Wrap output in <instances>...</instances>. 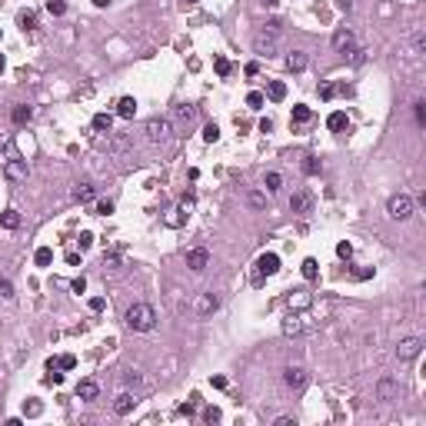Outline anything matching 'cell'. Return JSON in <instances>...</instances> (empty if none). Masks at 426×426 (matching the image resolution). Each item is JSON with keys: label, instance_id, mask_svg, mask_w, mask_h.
Here are the masks:
<instances>
[{"label": "cell", "instance_id": "cell-1", "mask_svg": "<svg viewBox=\"0 0 426 426\" xmlns=\"http://www.w3.org/2000/svg\"><path fill=\"white\" fill-rule=\"evenodd\" d=\"M123 323L130 326L133 333H150L153 326H157V310H153L150 303H133L123 313Z\"/></svg>", "mask_w": 426, "mask_h": 426}, {"label": "cell", "instance_id": "cell-2", "mask_svg": "<svg viewBox=\"0 0 426 426\" xmlns=\"http://www.w3.org/2000/svg\"><path fill=\"white\" fill-rule=\"evenodd\" d=\"M273 273H280V257H276V253H260L257 263H253V276H250L253 287H260V283Z\"/></svg>", "mask_w": 426, "mask_h": 426}, {"label": "cell", "instance_id": "cell-3", "mask_svg": "<svg viewBox=\"0 0 426 426\" xmlns=\"http://www.w3.org/2000/svg\"><path fill=\"white\" fill-rule=\"evenodd\" d=\"M413 207H416V203H413V197H410V193H396V197H389L386 213H389L393 220H400V223H403V220L413 217Z\"/></svg>", "mask_w": 426, "mask_h": 426}, {"label": "cell", "instance_id": "cell-4", "mask_svg": "<svg viewBox=\"0 0 426 426\" xmlns=\"http://www.w3.org/2000/svg\"><path fill=\"white\" fill-rule=\"evenodd\" d=\"M170 133H173V123L167 117H150L147 120V140L150 144H167Z\"/></svg>", "mask_w": 426, "mask_h": 426}, {"label": "cell", "instance_id": "cell-5", "mask_svg": "<svg viewBox=\"0 0 426 426\" xmlns=\"http://www.w3.org/2000/svg\"><path fill=\"white\" fill-rule=\"evenodd\" d=\"M276 37H280V24H276V20H270L267 30L257 37V54L260 57H273L276 54Z\"/></svg>", "mask_w": 426, "mask_h": 426}, {"label": "cell", "instance_id": "cell-6", "mask_svg": "<svg viewBox=\"0 0 426 426\" xmlns=\"http://www.w3.org/2000/svg\"><path fill=\"white\" fill-rule=\"evenodd\" d=\"M420 353H423V336H406L396 346V360H400V363H410V360H416Z\"/></svg>", "mask_w": 426, "mask_h": 426}, {"label": "cell", "instance_id": "cell-7", "mask_svg": "<svg viewBox=\"0 0 426 426\" xmlns=\"http://www.w3.org/2000/svg\"><path fill=\"white\" fill-rule=\"evenodd\" d=\"M333 50L343 54V57L353 54V50H357V33H353L350 27H340V30L333 33Z\"/></svg>", "mask_w": 426, "mask_h": 426}, {"label": "cell", "instance_id": "cell-8", "mask_svg": "<svg viewBox=\"0 0 426 426\" xmlns=\"http://www.w3.org/2000/svg\"><path fill=\"white\" fill-rule=\"evenodd\" d=\"M283 383H287L293 393H300V389H307V383H310V373L303 370V366H287L283 370Z\"/></svg>", "mask_w": 426, "mask_h": 426}, {"label": "cell", "instance_id": "cell-9", "mask_svg": "<svg viewBox=\"0 0 426 426\" xmlns=\"http://www.w3.org/2000/svg\"><path fill=\"white\" fill-rule=\"evenodd\" d=\"M220 310V296L213 293V290H207V293H200L193 300V313L197 316H210V313H217Z\"/></svg>", "mask_w": 426, "mask_h": 426}, {"label": "cell", "instance_id": "cell-10", "mask_svg": "<svg viewBox=\"0 0 426 426\" xmlns=\"http://www.w3.org/2000/svg\"><path fill=\"white\" fill-rule=\"evenodd\" d=\"M207 263H210V250H207V246H193V250H187V267L193 270V273L207 270Z\"/></svg>", "mask_w": 426, "mask_h": 426}, {"label": "cell", "instance_id": "cell-11", "mask_svg": "<svg viewBox=\"0 0 426 426\" xmlns=\"http://www.w3.org/2000/svg\"><path fill=\"white\" fill-rule=\"evenodd\" d=\"M313 193H310V190H296V193L293 197H290V210H293V213H310V210H313Z\"/></svg>", "mask_w": 426, "mask_h": 426}, {"label": "cell", "instance_id": "cell-12", "mask_svg": "<svg viewBox=\"0 0 426 426\" xmlns=\"http://www.w3.org/2000/svg\"><path fill=\"white\" fill-rule=\"evenodd\" d=\"M396 396H400V383L389 380V376H383V380L376 383V400L389 403V400H396Z\"/></svg>", "mask_w": 426, "mask_h": 426}, {"label": "cell", "instance_id": "cell-13", "mask_svg": "<svg viewBox=\"0 0 426 426\" xmlns=\"http://www.w3.org/2000/svg\"><path fill=\"white\" fill-rule=\"evenodd\" d=\"M133 406H137V396H133V393H120L117 400H113V413H117V416H130Z\"/></svg>", "mask_w": 426, "mask_h": 426}, {"label": "cell", "instance_id": "cell-14", "mask_svg": "<svg viewBox=\"0 0 426 426\" xmlns=\"http://www.w3.org/2000/svg\"><path fill=\"white\" fill-rule=\"evenodd\" d=\"M307 63H310L307 50H290V54H287V70H290V74H300V70H307Z\"/></svg>", "mask_w": 426, "mask_h": 426}, {"label": "cell", "instance_id": "cell-15", "mask_svg": "<svg viewBox=\"0 0 426 426\" xmlns=\"http://www.w3.org/2000/svg\"><path fill=\"white\" fill-rule=\"evenodd\" d=\"M97 396H100L97 380H80L77 383V400H97Z\"/></svg>", "mask_w": 426, "mask_h": 426}, {"label": "cell", "instance_id": "cell-16", "mask_svg": "<svg viewBox=\"0 0 426 426\" xmlns=\"http://www.w3.org/2000/svg\"><path fill=\"white\" fill-rule=\"evenodd\" d=\"M4 173H7V180H24L27 176V160H7Z\"/></svg>", "mask_w": 426, "mask_h": 426}, {"label": "cell", "instance_id": "cell-17", "mask_svg": "<svg viewBox=\"0 0 426 426\" xmlns=\"http://www.w3.org/2000/svg\"><path fill=\"white\" fill-rule=\"evenodd\" d=\"M310 120H313V110H310L307 103H296V106H293V117H290V123H293V127H307Z\"/></svg>", "mask_w": 426, "mask_h": 426}, {"label": "cell", "instance_id": "cell-18", "mask_svg": "<svg viewBox=\"0 0 426 426\" xmlns=\"http://www.w3.org/2000/svg\"><path fill=\"white\" fill-rule=\"evenodd\" d=\"M30 117H33V106H27V103H17V106L10 110V120H13L17 127H27V123H30Z\"/></svg>", "mask_w": 426, "mask_h": 426}, {"label": "cell", "instance_id": "cell-19", "mask_svg": "<svg viewBox=\"0 0 426 426\" xmlns=\"http://www.w3.org/2000/svg\"><path fill=\"white\" fill-rule=\"evenodd\" d=\"M74 200L77 203H94L97 200V190L90 187V183H77V187H74Z\"/></svg>", "mask_w": 426, "mask_h": 426}, {"label": "cell", "instance_id": "cell-20", "mask_svg": "<svg viewBox=\"0 0 426 426\" xmlns=\"http://www.w3.org/2000/svg\"><path fill=\"white\" fill-rule=\"evenodd\" d=\"M17 27H20L24 33L37 30V13H33V10H20V13H17Z\"/></svg>", "mask_w": 426, "mask_h": 426}, {"label": "cell", "instance_id": "cell-21", "mask_svg": "<svg viewBox=\"0 0 426 426\" xmlns=\"http://www.w3.org/2000/svg\"><path fill=\"white\" fill-rule=\"evenodd\" d=\"M133 113H137V100H133V97H120V100H117V117L130 120Z\"/></svg>", "mask_w": 426, "mask_h": 426}, {"label": "cell", "instance_id": "cell-22", "mask_svg": "<svg viewBox=\"0 0 426 426\" xmlns=\"http://www.w3.org/2000/svg\"><path fill=\"white\" fill-rule=\"evenodd\" d=\"M326 127H330V130L333 133H343L346 130V127H350V120H346V113H330V117H326Z\"/></svg>", "mask_w": 426, "mask_h": 426}, {"label": "cell", "instance_id": "cell-23", "mask_svg": "<svg viewBox=\"0 0 426 426\" xmlns=\"http://www.w3.org/2000/svg\"><path fill=\"white\" fill-rule=\"evenodd\" d=\"M24 416H27V420H37V416H44V403L33 400V396H30V400H24Z\"/></svg>", "mask_w": 426, "mask_h": 426}, {"label": "cell", "instance_id": "cell-24", "mask_svg": "<svg viewBox=\"0 0 426 426\" xmlns=\"http://www.w3.org/2000/svg\"><path fill=\"white\" fill-rule=\"evenodd\" d=\"M300 330H303V323H300V316H296V313H290L287 319H283V336H296Z\"/></svg>", "mask_w": 426, "mask_h": 426}, {"label": "cell", "instance_id": "cell-25", "mask_svg": "<svg viewBox=\"0 0 426 426\" xmlns=\"http://www.w3.org/2000/svg\"><path fill=\"white\" fill-rule=\"evenodd\" d=\"M267 94H270V100H276V103H280L283 97H287V83H283V80H270Z\"/></svg>", "mask_w": 426, "mask_h": 426}, {"label": "cell", "instance_id": "cell-26", "mask_svg": "<svg viewBox=\"0 0 426 426\" xmlns=\"http://www.w3.org/2000/svg\"><path fill=\"white\" fill-rule=\"evenodd\" d=\"M173 117H176V120H183V123H190V120L197 117V106H193V103H180V106L173 110Z\"/></svg>", "mask_w": 426, "mask_h": 426}, {"label": "cell", "instance_id": "cell-27", "mask_svg": "<svg viewBox=\"0 0 426 426\" xmlns=\"http://www.w3.org/2000/svg\"><path fill=\"white\" fill-rule=\"evenodd\" d=\"M110 127H113V117H110V113H97V117H94V130L97 133H110Z\"/></svg>", "mask_w": 426, "mask_h": 426}, {"label": "cell", "instance_id": "cell-28", "mask_svg": "<svg viewBox=\"0 0 426 426\" xmlns=\"http://www.w3.org/2000/svg\"><path fill=\"white\" fill-rule=\"evenodd\" d=\"M290 307L307 310L310 307V293H307V290H293V293H290Z\"/></svg>", "mask_w": 426, "mask_h": 426}, {"label": "cell", "instance_id": "cell-29", "mask_svg": "<svg viewBox=\"0 0 426 426\" xmlns=\"http://www.w3.org/2000/svg\"><path fill=\"white\" fill-rule=\"evenodd\" d=\"M303 173H307V176L319 173V157H316V153H307V157H303Z\"/></svg>", "mask_w": 426, "mask_h": 426}, {"label": "cell", "instance_id": "cell-30", "mask_svg": "<svg viewBox=\"0 0 426 426\" xmlns=\"http://www.w3.org/2000/svg\"><path fill=\"white\" fill-rule=\"evenodd\" d=\"M0 223H4L7 230H17V226H20V213L17 210H4V213H0Z\"/></svg>", "mask_w": 426, "mask_h": 426}, {"label": "cell", "instance_id": "cell-31", "mask_svg": "<svg viewBox=\"0 0 426 426\" xmlns=\"http://www.w3.org/2000/svg\"><path fill=\"white\" fill-rule=\"evenodd\" d=\"M33 263H37V267H50L54 263V250H50V246H40V250L33 253Z\"/></svg>", "mask_w": 426, "mask_h": 426}, {"label": "cell", "instance_id": "cell-32", "mask_svg": "<svg viewBox=\"0 0 426 426\" xmlns=\"http://www.w3.org/2000/svg\"><path fill=\"white\" fill-rule=\"evenodd\" d=\"M197 403H200V396L190 393V403H180V406H176V416H193L197 413Z\"/></svg>", "mask_w": 426, "mask_h": 426}, {"label": "cell", "instance_id": "cell-33", "mask_svg": "<svg viewBox=\"0 0 426 426\" xmlns=\"http://www.w3.org/2000/svg\"><path fill=\"white\" fill-rule=\"evenodd\" d=\"M300 270H303V276H307L310 283H313L316 276H319V267H316V260H313V257H307V260H303V267H300Z\"/></svg>", "mask_w": 426, "mask_h": 426}, {"label": "cell", "instance_id": "cell-34", "mask_svg": "<svg viewBox=\"0 0 426 426\" xmlns=\"http://www.w3.org/2000/svg\"><path fill=\"white\" fill-rule=\"evenodd\" d=\"M246 203H250L253 210H263V207H267V193H260V190H250V193H246Z\"/></svg>", "mask_w": 426, "mask_h": 426}, {"label": "cell", "instance_id": "cell-35", "mask_svg": "<svg viewBox=\"0 0 426 426\" xmlns=\"http://www.w3.org/2000/svg\"><path fill=\"white\" fill-rule=\"evenodd\" d=\"M47 13L50 17H63L67 13V0H47Z\"/></svg>", "mask_w": 426, "mask_h": 426}, {"label": "cell", "instance_id": "cell-36", "mask_svg": "<svg viewBox=\"0 0 426 426\" xmlns=\"http://www.w3.org/2000/svg\"><path fill=\"white\" fill-rule=\"evenodd\" d=\"M213 70H217V77H230V60L226 57H213Z\"/></svg>", "mask_w": 426, "mask_h": 426}, {"label": "cell", "instance_id": "cell-37", "mask_svg": "<svg viewBox=\"0 0 426 426\" xmlns=\"http://www.w3.org/2000/svg\"><path fill=\"white\" fill-rule=\"evenodd\" d=\"M263 187H267V193H276V190L283 187V176L280 173H267V180H263Z\"/></svg>", "mask_w": 426, "mask_h": 426}, {"label": "cell", "instance_id": "cell-38", "mask_svg": "<svg viewBox=\"0 0 426 426\" xmlns=\"http://www.w3.org/2000/svg\"><path fill=\"white\" fill-rule=\"evenodd\" d=\"M220 420H223V413H220V410L217 406H203V423H220Z\"/></svg>", "mask_w": 426, "mask_h": 426}, {"label": "cell", "instance_id": "cell-39", "mask_svg": "<svg viewBox=\"0 0 426 426\" xmlns=\"http://www.w3.org/2000/svg\"><path fill=\"white\" fill-rule=\"evenodd\" d=\"M203 140H207V144H217V140H220V127L207 123V127H203Z\"/></svg>", "mask_w": 426, "mask_h": 426}, {"label": "cell", "instance_id": "cell-40", "mask_svg": "<svg viewBox=\"0 0 426 426\" xmlns=\"http://www.w3.org/2000/svg\"><path fill=\"white\" fill-rule=\"evenodd\" d=\"M57 366H60V370H74L77 357H74V353H63V357H57Z\"/></svg>", "mask_w": 426, "mask_h": 426}, {"label": "cell", "instance_id": "cell-41", "mask_svg": "<svg viewBox=\"0 0 426 426\" xmlns=\"http://www.w3.org/2000/svg\"><path fill=\"white\" fill-rule=\"evenodd\" d=\"M246 106H250V110H260V106H263V94H257V90L246 94Z\"/></svg>", "mask_w": 426, "mask_h": 426}, {"label": "cell", "instance_id": "cell-42", "mask_svg": "<svg viewBox=\"0 0 426 426\" xmlns=\"http://www.w3.org/2000/svg\"><path fill=\"white\" fill-rule=\"evenodd\" d=\"M413 113H416V123L426 127V103H423V100H416V103H413Z\"/></svg>", "mask_w": 426, "mask_h": 426}, {"label": "cell", "instance_id": "cell-43", "mask_svg": "<svg viewBox=\"0 0 426 426\" xmlns=\"http://www.w3.org/2000/svg\"><path fill=\"white\" fill-rule=\"evenodd\" d=\"M319 100H333V94H336V87H333V83H319Z\"/></svg>", "mask_w": 426, "mask_h": 426}, {"label": "cell", "instance_id": "cell-44", "mask_svg": "<svg viewBox=\"0 0 426 426\" xmlns=\"http://www.w3.org/2000/svg\"><path fill=\"white\" fill-rule=\"evenodd\" d=\"M77 243H80V250H90V246H94V233H90V230H83L80 237H77Z\"/></svg>", "mask_w": 426, "mask_h": 426}, {"label": "cell", "instance_id": "cell-45", "mask_svg": "<svg viewBox=\"0 0 426 426\" xmlns=\"http://www.w3.org/2000/svg\"><path fill=\"white\" fill-rule=\"evenodd\" d=\"M94 213H97V217H110V213H113V203H110V200H100V203L94 207Z\"/></svg>", "mask_w": 426, "mask_h": 426}, {"label": "cell", "instance_id": "cell-46", "mask_svg": "<svg viewBox=\"0 0 426 426\" xmlns=\"http://www.w3.org/2000/svg\"><path fill=\"white\" fill-rule=\"evenodd\" d=\"M336 257H340V260H350V257H353V246L346 243V240H343V243H336Z\"/></svg>", "mask_w": 426, "mask_h": 426}, {"label": "cell", "instance_id": "cell-47", "mask_svg": "<svg viewBox=\"0 0 426 426\" xmlns=\"http://www.w3.org/2000/svg\"><path fill=\"white\" fill-rule=\"evenodd\" d=\"M0 296H4V300H13V283L10 280H0Z\"/></svg>", "mask_w": 426, "mask_h": 426}, {"label": "cell", "instance_id": "cell-48", "mask_svg": "<svg viewBox=\"0 0 426 426\" xmlns=\"http://www.w3.org/2000/svg\"><path fill=\"white\" fill-rule=\"evenodd\" d=\"M103 307H106L103 296H90V310H94V313H103Z\"/></svg>", "mask_w": 426, "mask_h": 426}, {"label": "cell", "instance_id": "cell-49", "mask_svg": "<svg viewBox=\"0 0 426 426\" xmlns=\"http://www.w3.org/2000/svg\"><path fill=\"white\" fill-rule=\"evenodd\" d=\"M413 47H416V54H423V50H426V33H423V30L413 37Z\"/></svg>", "mask_w": 426, "mask_h": 426}, {"label": "cell", "instance_id": "cell-50", "mask_svg": "<svg viewBox=\"0 0 426 426\" xmlns=\"http://www.w3.org/2000/svg\"><path fill=\"white\" fill-rule=\"evenodd\" d=\"M70 290H74V293H83V290H87V280H83V276H77V280L70 283Z\"/></svg>", "mask_w": 426, "mask_h": 426}, {"label": "cell", "instance_id": "cell-51", "mask_svg": "<svg viewBox=\"0 0 426 426\" xmlns=\"http://www.w3.org/2000/svg\"><path fill=\"white\" fill-rule=\"evenodd\" d=\"M210 386L213 389H226V376H210Z\"/></svg>", "mask_w": 426, "mask_h": 426}, {"label": "cell", "instance_id": "cell-52", "mask_svg": "<svg viewBox=\"0 0 426 426\" xmlns=\"http://www.w3.org/2000/svg\"><path fill=\"white\" fill-rule=\"evenodd\" d=\"M273 426H296V416H276Z\"/></svg>", "mask_w": 426, "mask_h": 426}, {"label": "cell", "instance_id": "cell-53", "mask_svg": "<svg viewBox=\"0 0 426 426\" xmlns=\"http://www.w3.org/2000/svg\"><path fill=\"white\" fill-rule=\"evenodd\" d=\"M123 380H127V383H133V386H137V383H140V373H137V370H127V373H123Z\"/></svg>", "mask_w": 426, "mask_h": 426}, {"label": "cell", "instance_id": "cell-54", "mask_svg": "<svg viewBox=\"0 0 426 426\" xmlns=\"http://www.w3.org/2000/svg\"><path fill=\"white\" fill-rule=\"evenodd\" d=\"M353 276H357V280H370V276H373V270H370V267H363V270H357Z\"/></svg>", "mask_w": 426, "mask_h": 426}, {"label": "cell", "instance_id": "cell-55", "mask_svg": "<svg viewBox=\"0 0 426 426\" xmlns=\"http://www.w3.org/2000/svg\"><path fill=\"white\" fill-rule=\"evenodd\" d=\"M270 130H273V120L263 117V120H260V133H270Z\"/></svg>", "mask_w": 426, "mask_h": 426}, {"label": "cell", "instance_id": "cell-56", "mask_svg": "<svg viewBox=\"0 0 426 426\" xmlns=\"http://www.w3.org/2000/svg\"><path fill=\"white\" fill-rule=\"evenodd\" d=\"M243 74H246V77H257V74H260V67H257V63H246Z\"/></svg>", "mask_w": 426, "mask_h": 426}, {"label": "cell", "instance_id": "cell-57", "mask_svg": "<svg viewBox=\"0 0 426 426\" xmlns=\"http://www.w3.org/2000/svg\"><path fill=\"white\" fill-rule=\"evenodd\" d=\"M67 263H70V267H77V263H80V253L70 250V253H67Z\"/></svg>", "mask_w": 426, "mask_h": 426}, {"label": "cell", "instance_id": "cell-58", "mask_svg": "<svg viewBox=\"0 0 426 426\" xmlns=\"http://www.w3.org/2000/svg\"><path fill=\"white\" fill-rule=\"evenodd\" d=\"M336 7H340L343 13H350V7H353V4H350V0H336Z\"/></svg>", "mask_w": 426, "mask_h": 426}, {"label": "cell", "instance_id": "cell-59", "mask_svg": "<svg viewBox=\"0 0 426 426\" xmlns=\"http://www.w3.org/2000/svg\"><path fill=\"white\" fill-rule=\"evenodd\" d=\"M94 7H110V0H94Z\"/></svg>", "mask_w": 426, "mask_h": 426}, {"label": "cell", "instance_id": "cell-60", "mask_svg": "<svg viewBox=\"0 0 426 426\" xmlns=\"http://www.w3.org/2000/svg\"><path fill=\"white\" fill-rule=\"evenodd\" d=\"M4 70H7V60H4V54H0V74H4Z\"/></svg>", "mask_w": 426, "mask_h": 426}, {"label": "cell", "instance_id": "cell-61", "mask_svg": "<svg viewBox=\"0 0 426 426\" xmlns=\"http://www.w3.org/2000/svg\"><path fill=\"white\" fill-rule=\"evenodd\" d=\"M187 4H197V0H187Z\"/></svg>", "mask_w": 426, "mask_h": 426}]
</instances>
